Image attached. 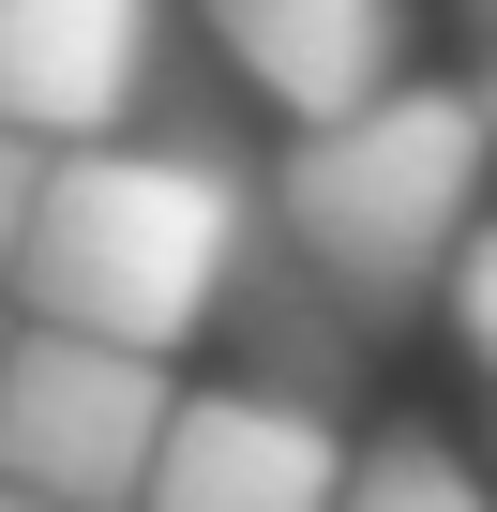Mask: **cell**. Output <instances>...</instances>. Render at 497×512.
Wrapping results in <instances>:
<instances>
[{
    "label": "cell",
    "mask_w": 497,
    "mask_h": 512,
    "mask_svg": "<svg viewBox=\"0 0 497 512\" xmlns=\"http://www.w3.org/2000/svg\"><path fill=\"white\" fill-rule=\"evenodd\" d=\"M482 166H497L482 106L437 91V76H407V91H377V106H347L317 136H287L272 181H257V287H241V317L272 332L257 377L317 392L332 347H377V332L437 317L452 241L482 226Z\"/></svg>",
    "instance_id": "cell-1"
},
{
    "label": "cell",
    "mask_w": 497,
    "mask_h": 512,
    "mask_svg": "<svg viewBox=\"0 0 497 512\" xmlns=\"http://www.w3.org/2000/svg\"><path fill=\"white\" fill-rule=\"evenodd\" d=\"M241 287H257V166L211 121H151V136L46 166V211H31V256H16L31 332H76V347L181 377V347L226 332Z\"/></svg>",
    "instance_id": "cell-2"
},
{
    "label": "cell",
    "mask_w": 497,
    "mask_h": 512,
    "mask_svg": "<svg viewBox=\"0 0 497 512\" xmlns=\"http://www.w3.org/2000/svg\"><path fill=\"white\" fill-rule=\"evenodd\" d=\"M166 407H181L166 362H121V347H76V332L16 317V347H0V497L136 512V482L166 452Z\"/></svg>",
    "instance_id": "cell-3"
},
{
    "label": "cell",
    "mask_w": 497,
    "mask_h": 512,
    "mask_svg": "<svg viewBox=\"0 0 497 512\" xmlns=\"http://www.w3.org/2000/svg\"><path fill=\"white\" fill-rule=\"evenodd\" d=\"M181 91V0H0V136L106 151Z\"/></svg>",
    "instance_id": "cell-4"
},
{
    "label": "cell",
    "mask_w": 497,
    "mask_h": 512,
    "mask_svg": "<svg viewBox=\"0 0 497 512\" xmlns=\"http://www.w3.org/2000/svg\"><path fill=\"white\" fill-rule=\"evenodd\" d=\"M332 482H347L332 392L226 377V392H181L166 407V452H151L136 512H332Z\"/></svg>",
    "instance_id": "cell-5"
},
{
    "label": "cell",
    "mask_w": 497,
    "mask_h": 512,
    "mask_svg": "<svg viewBox=\"0 0 497 512\" xmlns=\"http://www.w3.org/2000/svg\"><path fill=\"white\" fill-rule=\"evenodd\" d=\"M196 31L241 61V91L287 106V136L422 76V0H196Z\"/></svg>",
    "instance_id": "cell-6"
},
{
    "label": "cell",
    "mask_w": 497,
    "mask_h": 512,
    "mask_svg": "<svg viewBox=\"0 0 497 512\" xmlns=\"http://www.w3.org/2000/svg\"><path fill=\"white\" fill-rule=\"evenodd\" d=\"M332 512H497V482L452 452V437H422V422H392V437H362L347 452V482H332Z\"/></svg>",
    "instance_id": "cell-7"
},
{
    "label": "cell",
    "mask_w": 497,
    "mask_h": 512,
    "mask_svg": "<svg viewBox=\"0 0 497 512\" xmlns=\"http://www.w3.org/2000/svg\"><path fill=\"white\" fill-rule=\"evenodd\" d=\"M437 302H452V332H467V362L497 377V211H482V226L452 241V287H437Z\"/></svg>",
    "instance_id": "cell-8"
},
{
    "label": "cell",
    "mask_w": 497,
    "mask_h": 512,
    "mask_svg": "<svg viewBox=\"0 0 497 512\" xmlns=\"http://www.w3.org/2000/svg\"><path fill=\"white\" fill-rule=\"evenodd\" d=\"M46 166H61V151H31V136H0V302H16V256H31V211H46Z\"/></svg>",
    "instance_id": "cell-9"
},
{
    "label": "cell",
    "mask_w": 497,
    "mask_h": 512,
    "mask_svg": "<svg viewBox=\"0 0 497 512\" xmlns=\"http://www.w3.org/2000/svg\"><path fill=\"white\" fill-rule=\"evenodd\" d=\"M467 106H482V151H497V76H482V91H467Z\"/></svg>",
    "instance_id": "cell-10"
},
{
    "label": "cell",
    "mask_w": 497,
    "mask_h": 512,
    "mask_svg": "<svg viewBox=\"0 0 497 512\" xmlns=\"http://www.w3.org/2000/svg\"><path fill=\"white\" fill-rule=\"evenodd\" d=\"M0 347H16V302H0Z\"/></svg>",
    "instance_id": "cell-11"
},
{
    "label": "cell",
    "mask_w": 497,
    "mask_h": 512,
    "mask_svg": "<svg viewBox=\"0 0 497 512\" xmlns=\"http://www.w3.org/2000/svg\"><path fill=\"white\" fill-rule=\"evenodd\" d=\"M0 512H46V497H0Z\"/></svg>",
    "instance_id": "cell-12"
},
{
    "label": "cell",
    "mask_w": 497,
    "mask_h": 512,
    "mask_svg": "<svg viewBox=\"0 0 497 512\" xmlns=\"http://www.w3.org/2000/svg\"><path fill=\"white\" fill-rule=\"evenodd\" d=\"M482 16H497V0H482Z\"/></svg>",
    "instance_id": "cell-13"
}]
</instances>
